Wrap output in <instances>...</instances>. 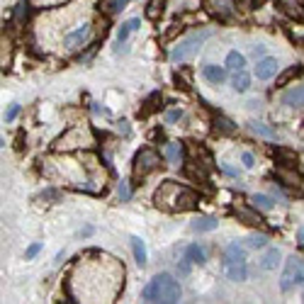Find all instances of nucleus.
Wrapping results in <instances>:
<instances>
[{
  "label": "nucleus",
  "mask_w": 304,
  "mask_h": 304,
  "mask_svg": "<svg viewBox=\"0 0 304 304\" xmlns=\"http://www.w3.org/2000/svg\"><path fill=\"white\" fill-rule=\"evenodd\" d=\"M141 297H144L146 302L176 304V302H180V297H182L180 282H178L173 275H168V273H161V275H156V278H153V280H151V282L144 287Z\"/></svg>",
  "instance_id": "1"
},
{
  "label": "nucleus",
  "mask_w": 304,
  "mask_h": 304,
  "mask_svg": "<svg viewBox=\"0 0 304 304\" xmlns=\"http://www.w3.org/2000/svg\"><path fill=\"white\" fill-rule=\"evenodd\" d=\"M224 275L234 282H243L248 278V268H246V251H243L239 243H229L227 251H224Z\"/></svg>",
  "instance_id": "2"
},
{
  "label": "nucleus",
  "mask_w": 304,
  "mask_h": 304,
  "mask_svg": "<svg viewBox=\"0 0 304 304\" xmlns=\"http://www.w3.org/2000/svg\"><path fill=\"white\" fill-rule=\"evenodd\" d=\"M90 34H93V20L88 17V20H83L80 25H76L71 32H66V34L61 37L59 51L61 54H73V51H78V49L90 39Z\"/></svg>",
  "instance_id": "3"
},
{
  "label": "nucleus",
  "mask_w": 304,
  "mask_h": 304,
  "mask_svg": "<svg viewBox=\"0 0 304 304\" xmlns=\"http://www.w3.org/2000/svg\"><path fill=\"white\" fill-rule=\"evenodd\" d=\"M161 161H163V156H158L153 149H141V151L136 153V158H134V171H131L134 182L144 180L149 173H153V171L161 166Z\"/></svg>",
  "instance_id": "4"
},
{
  "label": "nucleus",
  "mask_w": 304,
  "mask_h": 304,
  "mask_svg": "<svg viewBox=\"0 0 304 304\" xmlns=\"http://www.w3.org/2000/svg\"><path fill=\"white\" fill-rule=\"evenodd\" d=\"M295 285H304V260L297 258V255L287 258L285 270H282V278H280V290L282 292H290Z\"/></svg>",
  "instance_id": "5"
},
{
  "label": "nucleus",
  "mask_w": 304,
  "mask_h": 304,
  "mask_svg": "<svg viewBox=\"0 0 304 304\" xmlns=\"http://www.w3.org/2000/svg\"><path fill=\"white\" fill-rule=\"evenodd\" d=\"M180 190H182L180 182H173V180L161 182V187H158L156 195H153L156 207H158V209H166V212H176V202H178Z\"/></svg>",
  "instance_id": "6"
},
{
  "label": "nucleus",
  "mask_w": 304,
  "mask_h": 304,
  "mask_svg": "<svg viewBox=\"0 0 304 304\" xmlns=\"http://www.w3.org/2000/svg\"><path fill=\"white\" fill-rule=\"evenodd\" d=\"M209 34H212V32H209V29H204V32H197V34L187 37L182 44H178V47L171 51V61H176V63H178V61H187L190 56H195V54H197V49L202 47V42H204Z\"/></svg>",
  "instance_id": "7"
},
{
  "label": "nucleus",
  "mask_w": 304,
  "mask_h": 304,
  "mask_svg": "<svg viewBox=\"0 0 304 304\" xmlns=\"http://www.w3.org/2000/svg\"><path fill=\"white\" fill-rule=\"evenodd\" d=\"M90 144V136H88V129L85 127H76L71 131H66L59 141L54 144V149H76V146H88Z\"/></svg>",
  "instance_id": "8"
},
{
  "label": "nucleus",
  "mask_w": 304,
  "mask_h": 304,
  "mask_svg": "<svg viewBox=\"0 0 304 304\" xmlns=\"http://www.w3.org/2000/svg\"><path fill=\"white\" fill-rule=\"evenodd\" d=\"M253 73H255L258 80H268V78H273V76L278 73V59H273V56H263V59L255 63Z\"/></svg>",
  "instance_id": "9"
},
{
  "label": "nucleus",
  "mask_w": 304,
  "mask_h": 304,
  "mask_svg": "<svg viewBox=\"0 0 304 304\" xmlns=\"http://www.w3.org/2000/svg\"><path fill=\"white\" fill-rule=\"evenodd\" d=\"M197 202H200L197 192H192L190 187H185V185H182L180 195H178V202H176V212H190V209H195V207H197Z\"/></svg>",
  "instance_id": "10"
},
{
  "label": "nucleus",
  "mask_w": 304,
  "mask_h": 304,
  "mask_svg": "<svg viewBox=\"0 0 304 304\" xmlns=\"http://www.w3.org/2000/svg\"><path fill=\"white\" fill-rule=\"evenodd\" d=\"M204 5L217 15V17H231L234 15V0H204Z\"/></svg>",
  "instance_id": "11"
},
{
  "label": "nucleus",
  "mask_w": 304,
  "mask_h": 304,
  "mask_svg": "<svg viewBox=\"0 0 304 304\" xmlns=\"http://www.w3.org/2000/svg\"><path fill=\"white\" fill-rule=\"evenodd\" d=\"M202 76H204L209 83L222 85V83L227 80V68H222V66H217V63H207V66L202 68Z\"/></svg>",
  "instance_id": "12"
},
{
  "label": "nucleus",
  "mask_w": 304,
  "mask_h": 304,
  "mask_svg": "<svg viewBox=\"0 0 304 304\" xmlns=\"http://www.w3.org/2000/svg\"><path fill=\"white\" fill-rule=\"evenodd\" d=\"M161 102H163L161 93H158V90H156V93H151V95L144 100V107L139 110V117H149V115L158 112V110H161Z\"/></svg>",
  "instance_id": "13"
},
{
  "label": "nucleus",
  "mask_w": 304,
  "mask_h": 304,
  "mask_svg": "<svg viewBox=\"0 0 304 304\" xmlns=\"http://www.w3.org/2000/svg\"><path fill=\"white\" fill-rule=\"evenodd\" d=\"M234 214L241 219L243 224H248V227H260L263 224V219H260V214L258 212H253V209H248V207H234Z\"/></svg>",
  "instance_id": "14"
},
{
  "label": "nucleus",
  "mask_w": 304,
  "mask_h": 304,
  "mask_svg": "<svg viewBox=\"0 0 304 304\" xmlns=\"http://www.w3.org/2000/svg\"><path fill=\"white\" fill-rule=\"evenodd\" d=\"M282 105L287 107H304V85H297L282 95Z\"/></svg>",
  "instance_id": "15"
},
{
  "label": "nucleus",
  "mask_w": 304,
  "mask_h": 304,
  "mask_svg": "<svg viewBox=\"0 0 304 304\" xmlns=\"http://www.w3.org/2000/svg\"><path fill=\"white\" fill-rule=\"evenodd\" d=\"M280 263V248H268L260 258V270H275Z\"/></svg>",
  "instance_id": "16"
},
{
  "label": "nucleus",
  "mask_w": 304,
  "mask_h": 304,
  "mask_svg": "<svg viewBox=\"0 0 304 304\" xmlns=\"http://www.w3.org/2000/svg\"><path fill=\"white\" fill-rule=\"evenodd\" d=\"M190 227H192V231L204 234V231H214V229L219 227V222H217L214 217H200V219H195Z\"/></svg>",
  "instance_id": "17"
},
{
  "label": "nucleus",
  "mask_w": 304,
  "mask_h": 304,
  "mask_svg": "<svg viewBox=\"0 0 304 304\" xmlns=\"http://www.w3.org/2000/svg\"><path fill=\"white\" fill-rule=\"evenodd\" d=\"M163 10H166V2H163V0H149V2H146V10H144V15H146V20L156 22V20H161Z\"/></svg>",
  "instance_id": "18"
},
{
  "label": "nucleus",
  "mask_w": 304,
  "mask_h": 304,
  "mask_svg": "<svg viewBox=\"0 0 304 304\" xmlns=\"http://www.w3.org/2000/svg\"><path fill=\"white\" fill-rule=\"evenodd\" d=\"M300 73H302V66H290V68H285V71L278 76L275 85H278V88H285V85H290V83H292Z\"/></svg>",
  "instance_id": "19"
},
{
  "label": "nucleus",
  "mask_w": 304,
  "mask_h": 304,
  "mask_svg": "<svg viewBox=\"0 0 304 304\" xmlns=\"http://www.w3.org/2000/svg\"><path fill=\"white\" fill-rule=\"evenodd\" d=\"M131 251H134V260L144 268L146 265V243L141 241L139 236H131Z\"/></svg>",
  "instance_id": "20"
},
{
  "label": "nucleus",
  "mask_w": 304,
  "mask_h": 304,
  "mask_svg": "<svg viewBox=\"0 0 304 304\" xmlns=\"http://www.w3.org/2000/svg\"><path fill=\"white\" fill-rule=\"evenodd\" d=\"M12 17H15L17 25H25L27 17H29V2H27V0H17V5H15V10H12Z\"/></svg>",
  "instance_id": "21"
},
{
  "label": "nucleus",
  "mask_w": 304,
  "mask_h": 304,
  "mask_svg": "<svg viewBox=\"0 0 304 304\" xmlns=\"http://www.w3.org/2000/svg\"><path fill=\"white\" fill-rule=\"evenodd\" d=\"M214 131L217 134H234L236 131V124L231 120H227V117H222V115H217L214 117Z\"/></svg>",
  "instance_id": "22"
},
{
  "label": "nucleus",
  "mask_w": 304,
  "mask_h": 304,
  "mask_svg": "<svg viewBox=\"0 0 304 304\" xmlns=\"http://www.w3.org/2000/svg\"><path fill=\"white\" fill-rule=\"evenodd\" d=\"M163 156L171 161V163H180V156H182V149L178 141H171V144H166V149H163Z\"/></svg>",
  "instance_id": "23"
},
{
  "label": "nucleus",
  "mask_w": 304,
  "mask_h": 304,
  "mask_svg": "<svg viewBox=\"0 0 304 304\" xmlns=\"http://www.w3.org/2000/svg\"><path fill=\"white\" fill-rule=\"evenodd\" d=\"M231 85H234V90H236V93H246V90L251 88V76H248L246 71H236V76H234Z\"/></svg>",
  "instance_id": "24"
},
{
  "label": "nucleus",
  "mask_w": 304,
  "mask_h": 304,
  "mask_svg": "<svg viewBox=\"0 0 304 304\" xmlns=\"http://www.w3.org/2000/svg\"><path fill=\"white\" fill-rule=\"evenodd\" d=\"M275 156L282 161V166H295L300 158H297V153L295 151H290V149H285V146H278L275 149Z\"/></svg>",
  "instance_id": "25"
},
{
  "label": "nucleus",
  "mask_w": 304,
  "mask_h": 304,
  "mask_svg": "<svg viewBox=\"0 0 304 304\" xmlns=\"http://www.w3.org/2000/svg\"><path fill=\"white\" fill-rule=\"evenodd\" d=\"M185 255H187L195 265H202V263H204V251H202L197 243H190V246L185 248Z\"/></svg>",
  "instance_id": "26"
},
{
  "label": "nucleus",
  "mask_w": 304,
  "mask_h": 304,
  "mask_svg": "<svg viewBox=\"0 0 304 304\" xmlns=\"http://www.w3.org/2000/svg\"><path fill=\"white\" fill-rule=\"evenodd\" d=\"M243 66H246V56L239 54V51H229V56H227V68H231V71H243Z\"/></svg>",
  "instance_id": "27"
},
{
  "label": "nucleus",
  "mask_w": 304,
  "mask_h": 304,
  "mask_svg": "<svg viewBox=\"0 0 304 304\" xmlns=\"http://www.w3.org/2000/svg\"><path fill=\"white\" fill-rule=\"evenodd\" d=\"M139 25H141V20H136V17L122 25L120 32H117V39H120V44H122V42H127V37H129V34H131V32H134V29H136Z\"/></svg>",
  "instance_id": "28"
},
{
  "label": "nucleus",
  "mask_w": 304,
  "mask_h": 304,
  "mask_svg": "<svg viewBox=\"0 0 304 304\" xmlns=\"http://www.w3.org/2000/svg\"><path fill=\"white\" fill-rule=\"evenodd\" d=\"M251 202H253L255 207L265 209V212H268V209H273V200H270L268 195H253V197H251Z\"/></svg>",
  "instance_id": "29"
},
{
  "label": "nucleus",
  "mask_w": 304,
  "mask_h": 304,
  "mask_svg": "<svg viewBox=\"0 0 304 304\" xmlns=\"http://www.w3.org/2000/svg\"><path fill=\"white\" fill-rule=\"evenodd\" d=\"M265 243H268V236H263V234L248 236V246H251V248H265Z\"/></svg>",
  "instance_id": "30"
},
{
  "label": "nucleus",
  "mask_w": 304,
  "mask_h": 304,
  "mask_svg": "<svg viewBox=\"0 0 304 304\" xmlns=\"http://www.w3.org/2000/svg\"><path fill=\"white\" fill-rule=\"evenodd\" d=\"M251 127H253V131H258V134H263V136H268V139H273L275 134L268 129V127H263L260 122H251Z\"/></svg>",
  "instance_id": "31"
},
{
  "label": "nucleus",
  "mask_w": 304,
  "mask_h": 304,
  "mask_svg": "<svg viewBox=\"0 0 304 304\" xmlns=\"http://www.w3.org/2000/svg\"><path fill=\"white\" fill-rule=\"evenodd\" d=\"M285 10H287V12H290L292 17H297V20H304V10L300 7V5H287Z\"/></svg>",
  "instance_id": "32"
},
{
  "label": "nucleus",
  "mask_w": 304,
  "mask_h": 304,
  "mask_svg": "<svg viewBox=\"0 0 304 304\" xmlns=\"http://www.w3.org/2000/svg\"><path fill=\"white\" fill-rule=\"evenodd\" d=\"M34 5H39V7H56L61 2H66V0H32Z\"/></svg>",
  "instance_id": "33"
},
{
  "label": "nucleus",
  "mask_w": 304,
  "mask_h": 304,
  "mask_svg": "<svg viewBox=\"0 0 304 304\" xmlns=\"http://www.w3.org/2000/svg\"><path fill=\"white\" fill-rule=\"evenodd\" d=\"M39 251H42V243H32V246L27 248V253H25V258H27V260H32V258H34V255H37Z\"/></svg>",
  "instance_id": "34"
},
{
  "label": "nucleus",
  "mask_w": 304,
  "mask_h": 304,
  "mask_svg": "<svg viewBox=\"0 0 304 304\" xmlns=\"http://www.w3.org/2000/svg\"><path fill=\"white\" fill-rule=\"evenodd\" d=\"M190 263H192V260H190L187 255H185L180 263H178V273H180V275H187V273H190Z\"/></svg>",
  "instance_id": "35"
},
{
  "label": "nucleus",
  "mask_w": 304,
  "mask_h": 304,
  "mask_svg": "<svg viewBox=\"0 0 304 304\" xmlns=\"http://www.w3.org/2000/svg\"><path fill=\"white\" fill-rule=\"evenodd\" d=\"M17 112H20V105L15 102V105H10V110L5 112V122H12L15 117H17Z\"/></svg>",
  "instance_id": "36"
},
{
  "label": "nucleus",
  "mask_w": 304,
  "mask_h": 304,
  "mask_svg": "<svg viewBox=\"0 0 304 304\" xmlns=\"http://www.w3.org/2000/svg\"><path fill=\"white\" fill-rule=\"evenodd\" d=\"M127 2H129V0H110V12H120V10H124Z\"/></svg>",
  "instance_id": "37"
},
{
  "label": "nucleus",
  "mask_w": 304,
  "mask_h": 304,
  "mask_svg": "<svg viewBox=\"0 0 304 304\" xmlns=\"http://www.w3.org/2000/svg\"><path fill=\"white\" fill-rule=\"evenodd\" d=\"M120 197H122V202H127V200L131 197V190H129L127 182H120Z\"/></svg>",
  "instance_id": "38"
},
{
  "label": "nucleus",
  "mask_w": 304,
  "mask_h": 304,
  "mask_svg": "<svg viewBox=\"0 0 304 304\" xmlns=\"http://www.w3.org/2000/svg\"><path fill=\"white\" fill-rule=\"evenodd\" d=\"M180 29H182L180 25H171V29L166 32V37H163V42H168V39H173V37H176V34L180 32Z\"/></svg>",
  "instance_id": "39"
},
{
  "label": "nucleus",
  "mask_w": 304,
  "mask_h": 304,
  "mask_svg": "<svg viewBox=\"0 0 304 304\" xmlns=\"http://www.w3.org/2000/svg\"><path fill=\"white\" fill-rule=\"evenodd\" d=\"M241 161H243V166H246V168H253V163H255L253 153H243V156H241Z\"/></svg>",
  "instance_id": "40"
},
{
  "label": "nucleus",
  "mask_w": 304,
  "mask_h": 304,
  "mask_svg": "<svg viewBox=\"0 0 304 304\" xmlns=\"http://www.w3.org/2000/svg\"><path fill=\"white\" fill-rule=\"evenodd\" d=\"M180 115H182L180 110H173V112L168 115V120H171V122H176V120H180Z\"/></svg>",
  "instance_id": "41"
},
{
  "label": "nucleus",
  "mask_w": 304,
  "mask_h": 304,
  "mask_svg": "<svg viewBox=\"0 0 304 304\" xmlns=\"http://www.w3.org/2000/svg\"><path fill=\"white\" fill-rule=\"evenodd\" d=\"M297 241L304 243V227H302V229H297Z\"/></svg>",
  "instance_id": "42"
},
{
  "label": "nucleus",
  "mask_w": 304,
  "mask_h": 304,
  "mask_svg": "<svg viewBox=\"0 0 304 304\" xmlns=\"http://www.w3.org/2000/svg\"><path fill=\"white\" fill-rule=\"evenodd\" d=\"M253 56H263V47H253Z\"/></svg>",
  "instance_id": "43"
}]
</instances>
